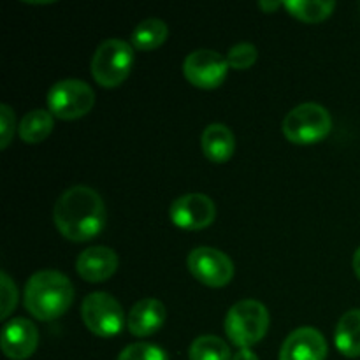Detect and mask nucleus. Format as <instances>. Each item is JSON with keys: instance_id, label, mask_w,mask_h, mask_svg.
<instances>
[{"instance_id": "nucleus-26", "label": "nucleus", "mask_w": 360, "mask_h": 360, "mask_svg": "<svg viewBox=\"0 0 360 360\" xmlns=\"http://www.w3.org/2000/svg\"><path fill=\"white\" fill-rule=\"evenodd\" d=\"M260 7H262L264 11H267V13H273L278 7H281V2H260Z\"/></svg>"}, {"instance_id": "nucleus-13", "label": "nucleus", "mask_w": 360, "mask_h": 360, "mask_svg": "<svg viewBox=\"0 0 360 360\" xmlns=\"http://www.w3.org/2000/svg\"><path fill=\"white\" fill-rule=\"evenodd\" d=\"M76 269L83 280L90 283H102L118 269V255L108 246H91L77 257Z\"/></svg>"}, {"instance_id": "nucleus-18", "label": "nucleus", "mask_w": 360, "mask_h": 360, "mask_svg": "<svg viewBox=\"0 0 360 360\" xmlns=\"http://www.w3.org/2000/svg\"><path fill=\"white\" fill-rule=\"evenodd\" d=\"M53 125H55V120H53L51 112L44 111V109H34L23 116L20 127H18V132H20L23 143L37 144L42 143L53 132Z\"/></svg>"}, {"instance_id": "nucleus-11", "label": "nucleus", "mask_w": 360, "mask_h": 360, "mask_svg": "<svg viewBox=\"0 0 360 360\" xmlns=\"http://www.w3.org/2000/svg\"><path fill=\"white\" fill-rule=\"evenodd\" d=\"M2 352L11 360H25L34 355L39 345V330L30 320L14 319L2 329Z\"/></svg>"}, {"instance_id": "nucleus-8", "label": "nucleus", "mask_w": 360, "mask_h": 360, "mask_svg": "<svg viewBox=\"0 0 360 360\" xmlns=\"http://www.w3.org/2000/svg\"><path fill=\"white\" fill-rule=\"evenodd\" d=\"M188 269L197 281L211 288H221L234 278V264L224 252L210 246H199L188 255Z\"/></svg>"}, {"instance_id": "nucleus-3", "label": "nucleus", "mask_w": 360, "mask_h": 360, "mask_svg": "<svg viewBox=\"0 0 360 360\" xmlns=\"http://www.w3.org/2000/svg\"><path fill=\"white\" fill-rule=\"evenodd\" d=\"M225 334L239 348H250L260 343L269 330V311L253 299L239 301L225 316Z\"/></svg>"}, {"instance_id": "nucleus-21", "label": "nucleus", "mask_w": 360, "mask_h": 360, "mask_svg": "<svg viewBox=\"0 0 360 360\" xmlns=\"http://www.w3.org/2000/svg\"><path fill=\"white\" fill-rule=\"evenodd\" d=\"M257 56H259V51L252 42H238L236 46H232L225 58H227L231 69L246 70L257 62Z\"/></svg>"}, {"instance_id": "nucleus-10", "label": "nucleus", "mask_w": 360, "mask_h": 360, "mask_svg": "<svg viewBox=\"0 0 360 360\" xmlns=\"http://www.w3.org/2000/svg\"><path fill=\"white\" fill-rule=\"evenodd\" d=\"M169 218L183 231H202L217 218V206L204 193H185L171 204Z\"/></svg>"}, {"instance_id": "nucleus-24", "label": "nucleus", "mask_w": 360, "mask_h": 360, "mask_svg": "<svg viewBox=\"0 0 360 360\" xmlns=\"http://www.w3.org/2000/svg\"><path fill=\"white\" fill-rule=\"evenodd\" d=\"M16 129V115L7 104L0 105V148L6 150Z\"/></svg>"}, {"instance_id": "nucleus-14", "label": "nucleus", "mask_w": 360, "mask_h": 360, "mask_svg": "<svg viewBox=\"0 0 360 360\" xmlns=\"http://www.w3.org/2000/svg\"><path fill=\"white\" fill-rule=\"evenodd\" d=\"M165 319H167V309H165L164 302L153 297L141 299L127 315V327L134 336L146 338L160 330L165 323Z\"/></svg>"}, {"instance_id": "nucleus-9", "label": "nucleus", "mask_w": 360, "mask_h": 360, "mask_svg": "<svg viewBox=\"0 0 360 360\" xmlns=\"http://www.w3.org/2000/svg\"><path fill=\"white\" fill-rule=\"evenodd\" d=\"M229 63L225 56L213 49H197L183 62V74L193 86L202 90H214L225 81Z\"/></svg>"}, {"instance_id": "nucleus-25", "label": "nucleus", "mask_w": 360, "mask_h": 360, "mask_svg": "<svg viewBox=\"0 0 360 360\" xmlns=\"http://www.w3.org/2000/svg\"><path fill=\"white\" fill-rule=\"evenodd\" d=\"M232 360H259V357H257L250 348H241V350L232 357Z\"/></svg>"}, {"instance_id": "nucleus-15", "label": "nucleus", "mask_w": 360, "mask_h": 360, "mask_svg": "<svg viewBox=\"0 0 360 360\" xmlns=\"http://www.w3.org/2000/svg\"><path fill=\"white\" fill-rule=\"evenodd\" d=\"M202 151L206 158L217 164L231 160L236 151V137L232 130L224 123H211L202 132Z\"/></svg>"}, {"instance_id": "nucleus-17", "label": "nucleus", "mask_w": 360, "mask_h": 360, "mask_svg": "<svg viewBox=\"0 0 360 360\" xmlns=\"http://www.w3.org/2000/svg\"><path fill=\"white\" fill-rule=\"evenodd\" d=\"M167 23L158 18H148L134 28L130 42H132V48L139 49V51H153V49L160 48L167 41Z\"/></svg>"}, {"instance_id": "nucleus-12", "label": "nucleus", "mask_w": 360, "mask_h": 360, "mask_svg": "<svg viewBox=\"0 0 360 360\" xmlns=\"http://www.w3.org/2000/svg\"><path fill=\"white\" fill-rule=\"evenodd\" d=\"M326 338L313 327H301L288 334L280 350V360H326Z\"/></svg>"}, {"instance_id": "nucleus-20", "label": "nucleus", "mask_w": 360, "mask_h": 360, "mask_svg": "<svg viewBox=\"0 0 360 360\" xmlns=\"http://www.w3.org/2000/svg\"><path fill=\"white\" fill-rule=\"evenodd\" d=\"M190 360H232L231 348L218 336H200L192 343Z\"/></svg>"}, {"instance_id": "nucleus-16", "label": "nucleus", "mask_w": 360, "mask_h": 360, "mask_svg": "<svg viewBox=\"0 0 360 360\" xmlns=\"http://www.w3.org/2000/svg\"><path fill=\"white\" fill-rule=\"evenodd\" d=\"M334 343L345 357H360V309H350L341 316L334 333Z\"/></svg>"}, {"instance_id": "nucleus-1", "label": "nucleus", "mask_w": 360, "mask_h": 360, "mask_svg": "<svg viewBox=\"0 0 360 360\" xmlns=\"http://www.w3.org/2000/svg\"><path fill=\"white\" fill-rule=\"evenodd\" d=\"M108 213L102 197L84 185L70 186L60 195L53 210V221L60 234L74 243L97 238L105 227Z\"/></svg>"}, {"instance_id": "nucleus-4", "label": "nucleus", "mask_w": 360, "mask_h": 360, "mask_svg": "<svg viewBox=\"0 0 360 360\" xmlns=\"http://www.w3.org/2000/svg\"><path fill=\"white\" fill-rule=\"evenodd\" d=\"M132 65V44L122 39H108L95 49L91 58V74L101 86L115 88L129 77Z\"/></svg>"}, {"instance_id": "nucleus-22", "label": "nucleus", "mask_w": 360, "mask_h": 360, "mask_svg": "<svg viewBox=\"0 0 360 360\" xmlns=\"http://www.w3.org/2000/svg\"><path fill=\"white\" fill-rule=\"evenodd\" d=\"M118 360H169V355L157 345L134 343L120 354Z\"/></svg>"}, {"instance_id": "nucleus-2", "label": "nucleus", "mask_w": 360, "mask_h": 360, "mask_svg": "<svg viewBox=\"0 0 360 360\" xmlns=\"http://www.w3.org/2000/svg\"><path fill=\"white\" fill-rule=\"evenodd\" d=\"M74 301V287L58 271H39L28 280L23 294L25 309L41 322H51L65 315Z\"/></svg>"}, {"instance_id": "nucleus-7", "label": "nucleus", "mask_w": 360, "mask_h": 360, "mask_svg": "<svg viewBox=\"0 0 360 360\" xmlns=\"http://www.w3.org/2000/svg\"><path fill=\"white\" fill-rule=\"evenodd\" d=\"M95 105V91L81 79H63L51 86L48 108L60 120H77L86 116Z\"/></svg>"}, {"instance_id": "nucleus-27", "label": "nucleus", "mask_w": 360, "mask_h": 360, "mask_svg": "<svg viewBox=\"0 0 360 360\" xmlns=\"http://www.w3.org/2000/svg\"><path fill=\"white\" fill-rule=\"evenodd\" d=\"M352 264H354V271L360 280V248H357V252L354 253V260H352Z\"/></svg>"}, {"instance_id": "nucleus-23", "label": "nucleus", "mask_w": 360, "mask_h": 360, "mask_svg": "<svg viewBox=\"0 0 360 360\" xmlns=\"http://www.w3.org/2000/svg\"><path fill=\"white\" fill-rule=\"evenodd\" d=\"M0 292H2V297H0V319L6 320L13 313V309L16 308L18 290L14 281L4 271L0 273Z\"/></svg>"}, {"instance_id": "nucleus-6", "label": "nucleus", "mask_w": 360, "mask_h": 360, "mask_svg": "<svg viewBox=\"0 0 360 360\" xmlns=\"http://www.w3.org/2000/svg\"><path fill=\"white\" fill-rule=\"evenodd\" d=\"M81 319L86 329L98 338H115L125 327V311L112 295L94 292L81 304Z\"/></svg>"}, {"instance_id": "nucleus-5", "label": "nucleus", "mask_w": 360, "mask_h": 360, "mask_svg": "<svg viewBox=\"0 0 360 360\" xmlns=\"http://www.w3.org/2000/svg\"><path fill=\"white\" fill-rule=\"evenodd\" d=\"M333 129L330 112L323 105L306 102L292 109L283 120V136L294 144H315L326 139Z\"/></svg>"}, {"instance_id": "nucleus-19", "label": "nucleus", "mask_w": 360, "mask_h": 360, "mask_svg": "<svg viewBox=\"0 0 360 360\" xmlns=\"http://www.w3.org/2000/svg\"><path fill=\"white\" fill-rule=\"evenodd\" d=\"M283 6L292 16L306 23H320L327 20L336 9V2H330V0H290Z\"/></svg>"}]
</instances>
